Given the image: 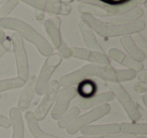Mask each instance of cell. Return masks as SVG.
Returning <instances> with one entry per match:
<instances>
[{"instance_id": "cell-8", "label": "cell", "mask_w": 147, "mask_h": 138, "mask_svg": "<svg viewBox=\"0 0 147 138\" xmlns=\"http://www.w3.org/2000/svg\"><path fill=\"white\" fill-rule=\"evenodd\" d=\"M59 89H61V86L59 84V81L57 80H51L45 93H43L42 100L33 112V116L38 122L45 120V118L51 112V109L53 107V104L55 102V98H57V92Z\"/></svg>"}, {"instance_id": "cell-39", "label": "cell", "mask_w": 147, "mask_h": 138, "mask_svg": "<svg viewBox=\"0 0 147 138\" xmlns=\"http://www.w3.org/2000/svg\"><path fill=\"white\" fill-rule=\"evenodd\" d=\"M142 102H143V105H144L145 107H147V94H144V95L142 96Z\"/></svg>"}, {"instance_id": "cell-2", "label": "cell", "mask_w": 147, "mask_h": 138, "mask_svg": "<svg viewBox=\"0 0 147 138\" xmlns=\"http://www.w3.org/2000/svg\"><path fill=\"white\" fill-rule=\"evenodd\" d=\"M82 21L86 22L94 32L105 39L140 33L146 27V23L144 20H137L128 24H115V23L105 22L97 17L82 15Z\"/></svg>"}, {"instance_id": "cell-18", "label": "cell", "mask_w": 147, "mask_h": 138, "mask_svg": "<svg viewBox=\"0 0 147 138\" xmlns=\"http://www.w3.org/2000/svg\"><path fill=\"white\" fill-rule=\"evenodd\" d=\"M120 43L123 47V49H125L127 55H130V57H133L134 60L140 62V63H143V62L146 60V53L141 51V49L137 47L136 43H135L134 41L132 39L131 35L121 37Z\"/></svg>"}, {"instance_id": "cell-33", "label": "cell", "mask_w": 147, "mask_h": 138, "mask_svg": "<svg viewBox=\"0 0 147 138\" xmlns=\"http://www.w3.org/2000/svg\"><path fill=\"white\" fill-rule=\"evenodd\" d=\"M134 91L137 93L146 94L147 93V83L144 82H137L134 85Z\"/></svg>"}, {"instance_id": "cell-34", "label": "cell", "mask_w": 147, "mask_h": 138, "mask_svg": "<svg viewBox=\"0 0 147 138\" xmlns=\"http://www.w3.org/2000/svg\"><path fill=\"white\" fill-rule=\"evenodd\" d=\"M0 127L5 128V129H8L11 127L9 118L5 117L4 115H1V114H0Z\"/></svg>"}, {"instance_id": "cell-32", "label": "cell", "mask_w": 147, "mask_h": 138, "mask_svg": "<svg viewBox=\"0 0 147 138\" xmlns=\"http://www.w3.org/2000/svg\"><path fill=\"white\" fill-rule=\"evenodd\" d=\"M11 49V39L9 37H6L3 41L0 43V59Z\"/></svg>"}, {"instance_id": "cell-29", "label": "cell", "mask_w": 147, "mask_h": 138, "mask_svg": "<svg viewBox=\"0 0 147 138\" xmlns=\"http://www.w3.org/2000/svg\"><path fill=\"white\" fill-rule=\"evenodd\" d=\"M18 1H22V2L26 3L27 5L33 7L35 10H41L45 12V0H18Z\"/></svg>"}, {"instance_id": "cell-30", "label": "cell", "mask_w": 147, "mask_h": 138, "mask_svg": "<svg viewBox=\"0 0 147 138\" xmlns=\"http://www.w3.org/2000/svg\"><path fill=\"white\" fill-rule=\"evenodd\" d=\"M132 39L134 41V43H136V45L141 49V51H143L144 53H146V51H147V41H146V39H144V37H143L142 34H140V33H134V34H133V37H132Z\"/></svg>"}, {"instance_id": "cell-40", "label": "cell", "mask_w": 147, "mask_h": 138, "mask_svg": "<svg viewBox=\"0 0 147 138\" xmlns=\"http://www.w3.org/2000/svg\"><path fill=\"white\" fill-rule=\"evenodd\" d=\"M76 138H102V137H98V136H88V135H82V136H78Z\"/></svg>"}, {"instance_id": "cell-10", "label": "cell", "mask_w": 147, "mask_h": 138, "mask_svg": "<svg viewBox=\"0 0 147 138\" xmlns=\"http://www.w3.org/2000/svg\"><path fill=\"white\" fill-rule=\"evenodd\" d=\"M77 94L76 87H63L59 90L51 112V116L53 120H59L69 109V104L71 100L76 98Z\"/></svg>"}, {"instance_id": "cell-20", "label": "cell", "mask_w": 147, "mask_h": 138, "mask_svg": "<svg viewBox=\"0 0 147 138\" xmlns=\"http://www.w3.org/2000/svg\"><path fill=\"white\" fill-rule=\"evenodd\" d=\"M25 120H26L27 126H28V129L30 131L31 135L34 138H61L43 131L40 126H39L38 121L33 116V112L31 111L25 112Z\"/></svg>"}, {"instance_id": "cell-27", "label": "cell", "mask_w": 147, "mask_h": 138, "mask_svg": "<svg viewBox=\"0 0 147 138\" xmlns=\"http://www.w3.org/2000/svg\"><path fill=\"white\" fill-rule=\"evenodd\" d=\"M18 0H7L6 2L0 7V20L5 17H8V15L18 5Z\"/></svg>"}, {"instance_id": "cell-31", "label": "cell", "mask_w": 147, "mask_h": 138, "mask_svg": "<svg viewBox=\"0 0 147 138\" xmlns=\"http://www.w3.org/2000/svg\"><path fill=\"white\" fill-rule=\"evenodd\" d=\"M57 51H59V55H61L63 59H69L71 57V47L67 45V43H65V41L63 39L61 45L57 47Z\"/></svg>"}, {"instance_id": "cell-5", "label": "cell", "mask_w": 147, "mask_h": 138, "mask_svg": "<svg viewBox=\"0 0 147 138\" xmlns=\"http://www.w3.org/2000/svg\"><path fill=\"white\" fill-rule=\"evenodd\" d=\"M63 57L57 53H53L51 55L47 57L45 63L39 72L38 77H36L35 82V93L39 96H42L47 89V85L51 82V78L57 71V69L61 65Z\"/></svg>"}, {"instance_id": "cell-25", "label": "cell", "mask_w": 147, "mask_h": 138, "mask_svg": "<svg viewBox=\"0 0 147 138\" xmlns=\"http://www.w3.org/2000/svg\"><path fill=\"white\" fill-rule=\"evenodd\" d=\"M89 62L91 64L97 65L98 67H105V66H110L111 65V60L108 57L107 53H100V51H91L90 59Z\"/></svg>"}, {"instance_id": "cell-36", "label": "cell", "mask_w": 147, "mask_h": 138, "mask_svg": "<svg viewBox=\"0 0 147 138\" xmlns=\"http://www.w3.org/2000/svg\"><path fill=\"white\" fill-rule=\"evenodd\" d=\"M136 137H137V136H135V135H130V134L117 133V134H112V135L103 136L102 138H136Z\"/></svg>"}, {"instance_id": "cell-35", "label": "cell", "mask_w": 147, "mask_h": 138, "mask_svg": "<svg viewBox=\"0 0 147 138\" xmlns=\"http://www.w3.org/2000/svg\"><path fill=\"white\" fill-rule=\"evenodd\" d=\"M136 78L138 79V82H144V83H147V70L142 69L140 72H137Z\"/></svg>"}, {"instance_id": "cell-12", "label": "cell", "mask_w": 147, "mask_h": 138, "mask_svg": "<svg viewBox=\"0 0 147 138\" xmlns=\"http://www.w3.org/2000/svg\"><path fill=\"white\" fill-rule=\"evenodd\" d=\"M82 135L88 136H103L112 135V134L120 133V125L119 123H108V124H100V125H87L80 130Z\"/></svg>"}, {"instance_id": "cell-38", "label": "cell", "mask_w": 147, "mask_h": 138, "mask_svg": "<svg viewBox=\"0 0 147 138\" xmlns=\"http://www.w3.org/2000/svg\"><path fill=\"white\" fill-rule=\"evenodd\" d=\"M5 37H6V34H5V32L3 31V29L0 27V43L4 41Z\"/></svg>"}, {"instance_id": "cell-3", "label": "cell", "mask_w": 147, "mask_h": 138, "mask_svg": "<svg viewBox=\"0 0 147 138\" xmlns=\"http://www.w3.org/2000/svg\"><path fill=\"white\" fill-rule=\"evenodd\" d=\"M106 86L109 88V91L112 92L114 98H116L121 104L129 119L132 122H138L142 117L141 112L126 89L119 83H106Z\"/></svg>"}, {"instance_id": "cell-28", "label": "cell", "mask_w": 147, "mask_h": 138, "mask_svg": "<svg viewBox=\"0 0 147 138\" xmlns=\"http://www.w3.org/2000/svg\"><path fill=\"white\" fill-rule=\"evenodd\" d=\"M90 55H91V51L88 49L77 47H71V57H75V59H79V60H83V61L89 62Z\"/></svg>"}, {"instance_id": "cell-15", "label": "cell", "mask_w": 147, "mask_h": 138, "mask_svg": "<svg viewBox=\"0 0 147 138\" xmlns=\"http://www.w3.org/2000/svg\"><path fill=\"white\" fill-rule=\"evenodd\" d=\"M9 120L12 127V138H25V125L22 112L17 107L9 110Z\"/></svg>"}, {"instance_id": "cell-24", "label": "cell", "mask_w": 147, "mask_h": 138, "mask_svg": "<svg viewBox=\"0 0 147 138\" xmlns=\"http://www.w3.org/2000/svg\"><path fill=\"white\" fill-rule=\"evenodd\" d=\"M25 84V81L18 77L9 78V79L0 80V93L1 92L10 91V90L18 89V88L23 87Z\"/></svg>"}, {"instance_id": "cell-14", "label": "cell", "mask_w": 147, "mask_h": 138, "mask_svg": "<svg viewBox=\"0 0 147 138\" xmlns=\"http://www.w3.org/2000/svg\"><path fill=\"white\" fill-rule=\"evenodd\" d=\"M45 28L51 41V47L57 49L63 41L61 33V19L57 16H53L45 21Z\"/></svg>"}, {"instance_id": "cell-16", "label": "cell", "mask_w": 147, "mask_h": 138, "mask_svg": "<svg viewBox=\"0 0 147 138\" xmlns=\"http://www.w3.org/2000/svg\"><path fill=\"white\" fill-rule=\"evenodd\" d=\"M114 99H115L114 95L110 91L95 94L92 97L84 98V99L81 100L80 103H79V108L83 110L93 109V108L97 107V106H100L102 104H106Z\"/></svg>"}, {"instance_id": "cell-17", "label": "cell", "mask_w": 147, "mask_h": 138, "mask_svg": "<svg viewBox=\"0 0 147 138\" xmlns=\"http://www.w3.org/2000/svg\"><path fill=\"white\" fill-rule=\"evenodd\" d=\"M79 28H80L81 34L83 37V39H84L85 43H86L88 49L93 51H100V53H104V49L103 47L100 45V43H98L96 39V35H95V32L93 31V29L87 24L86 22L81 20L80 23H79Z\"/></svg>"}, {"instance_id": "cell-26", "label": "cell", "mask_w": 147, "mask_h": 138, "mask_svg": "<svg viewBox=\"0 0 147 138\" xmlns=\"http://www.w3.org/2000/svg\"><path fill=\"white\" fill-rule=\"evenodd\" d=\"M137 73L135 71L129 69L125 70H117L115 69V75H114V83H122V82H128L132 81L136 78Z\"/></svg>"}, {"instance_id": "cell-4", "label": "cell", "mask_w": 147, "mask_h": 138, "mask_svg": "<svg viewBox=\"0 0 147 138\" xmlns=\"http://www.w3.org/2000/svg\"><path fill=\"white\" fill-rule=\"evenodd\" d=\"M111 111V106L108 103L102 104L100 106L91 109L89 112L83 114V115H79L76 119L74 120L67 128V133L69 135H74L77 132H79L83 127L87 125H90L91 123L98 120L102 119L103 117H105L106 115H108Z\"/></svg>"}, {"instance_id": "cell-9", "label": "cell", "mask_w": 147, "mask_h": 138, "mask_svg": "<svg viewBox=\"0 0 147 138\" xmlns=\"http://www.w3.org/2000/svg\"><path fill=\"white\" fill-rule=\"evenodd\" d=\"M99 67L94 64H88L81 69L65 75L59 79V84L61 87H76L85 80L91 79L98 76Z\"/></svg>"}, {"instance_id": "cell-13", "label": "cell", "mask_w": 147, "mask_h": 138, "mask_svg": "<svg viewBox=\"0 0 147 138\" xmlns=\"http://www.w3.org/2000/svg\"><path fill=\"white\" fill-rule=\"evenodd\" d=\"M35 82H36V76L31 75L25 82L23 86V90L21 92L18 99V108L21 112H26L30 107V104L35 94Z\"/></svg>"}, {"instance_id": "cell-37", "label": "cell", "mask_w": 147, "mask_h": 138, "mask_svg": "<svg viewBox=\"0 0 147 138\" xmlns=\"http://www.w3.org/2000/svg\"><path fill=\"white\" fill-rule=\"evenodd\" d=\"M34 16L37 21H41V20H43V18H45V12L41 10H35Z\"/></svg>"}, {"instance_id": "cell-22", "label": "cell", "mask_w": 147, "mask_h": 138, "mask_svg": "<svg viewBox=\"0 0 147 138\" xmlns=\"http://www.w3.org/2000/svg\"><path fill=\"white\" fill-rule=\"evenodd\" d=\"M81 109L79 107H71L59 120H57V126L59 128H61V129H65L74 120L76 119L79 115H80Z\"/></svg>"}, {"instance_id": "cell-23", "label": "cell", "mask_w": 147, "mask_h": 138, "mask_svg": "<svg viewBox=\"0 0 147 138\" xmlns=\"http://www.w3.org/2000/svg\"><path fill=\"white\" fill-rule=\"evenodd\" d=\"M76 89L77 93L80 94L84 99V98H89L95 95V92L97 91V85L94 81L88 79L79 84L78 87H76Z\"/></svg>"}, {"instance_id": "cell-11", "label": "cell", "mask_w": 147, "mask_h": 138, "mask_svg": "<svg viewBox=\"0 0 147 138\" xmlns=\"http://www.w3.org/2000/svg\"><path fill=\"white\" fill-rule=\"evenodd\" d=\"M107 55H108V57L110 60L120 64V65H122L123 67L127 68V69L135 71L136 73L137 72H140L142 69H144L143 63L136 61V60L131 57L127 53H123L122 51H120L118 49H115V47H112V49H109Z\"/></svg>"}, {"instance_id": "cell-7", "label": "cell", "mask_w": 147, "mask_h": 138, "mask_svg": "<svg viewBox=\"0 0 147 138\" xmlns=\"http://www.w3.org/2000/svg\"><path fill=\"white\" fill-rule=\"evenodd\" d=\"M80 3L96 5L103 8L108 14V17L120 15L137 6V0H77Z\"/></svg>"}, {"instance_id": "cell-41", "label": "cell", "mask_w": 147, "mask_h": 138, "mask_svg": "<svg viewBox=\"0 0 147 138\" xmlns=\"http://www.w3.org/2000/svg\"><path fill=\"white\" fill-rule=\"evenodd\" d=\"M136 138H147L146 136H137Z\"/></svg>"}, {"instance_id": "cell-19", "label": "cell", "mask_w": 147, "mask_h": 138, "mask_svg": "<svg viewBox=\"0 0 147 138\" xmlns=\"http://www.w3.org/2000/svg\"><path fill=\"white\" fill-rule=\"evenodd\" d=\"M143 16V10L141 7L135 6L132 9L126 11L117 16L111 17L110 23L115 24H128V23L135 22L137 20H140V18Z\"/></svg>"}, {"instance_id": "cell-1", "label": "cell", "mask_w": 147, "mask_h": 138, "mask_svg": "<svg viewBox=\"0 0 147 138\" xmlns=\"http://www.w3.org/2000/svg\"><path fill=\"white\" fill-rule=\"evenodd\" d=\"M0 27L2 29H9L18 33L22 39H26L39 51L43 57H49L53 53V47L42 34L34 29L30 24L15 17H5L0 20Z\"/></svg>"}, {"instance_id": "cell-21", "label": "cell", "mask_w": 147, "mask_h": 138, "mask_svg": "<svg viewBox=\"0 0 147 138\" xmlns=\"http://www.w3.org/2000/svg\"><path fill=\"white\" fill-rule=\"evenodd\" d=\"M120 133L130 134L135 136H146L147 134V124L137 123V122H123L120 123Z\"/></svg>"}, {"instance_id": "cell-6", "label": "cell", "mask_w": 147, "mask_h": 138, "mask_svg": "<svg viewBox=\"0 0 147 138\" xmlns=\"http://www.w3.org/2000/svg\"><path fill=\"white\" fill-rule=\"evenodd\" d=\"M11 47L13 49V53L15 57L17 77L26 82L29 78V64L27 53L24 47V43L21 37L16 32H13L10 37Z\"/></svg>"}]
</instances>
